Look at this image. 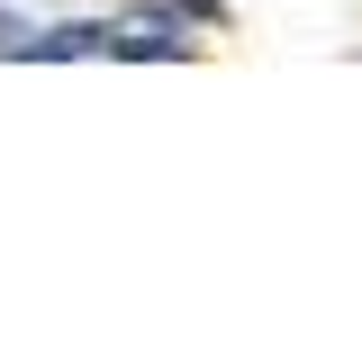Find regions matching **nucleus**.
Wrapping results in <instances>:
<instances>
[]
</instances>
